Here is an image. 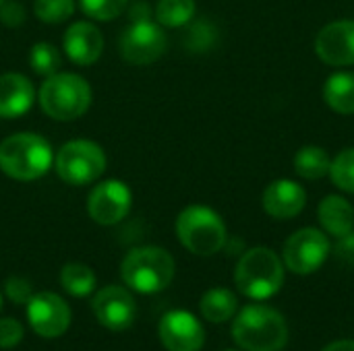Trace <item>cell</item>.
<instances>
[{"instance_id": "1", "label": "cell", "mask_w": 354, "mask_h": 351, "mask_svg": "<svg viewBox=\"0 0 354 351\" xmlns=\"http://www.w3.org/2000/svg\"><path fill=\"white\" fill-rule=\"evenodd\" d=\"M52 163V145L37 132H15L0 143V170L12 180H37L48 174Z\"/></svg>"}, {"instance_id": "2", "label": "cell", "mask_w": 354, "mask_h": 351, "mask_svg": "<svg viewBox=\"0 0 354 351\" xmlns=\"http://www.w3.org/2000/svg\"><path fill=\"white\" fill-rule=\"evenodd\" d=\"M232 337L245 351H282L288 341V325L278 310L251 304L236 314Z\"/></svg>"}, {"instance_id": "3", "label": "cell", "mask_w": 354, "mask_h": 351, "mask_svg": "<svg viewBox=\"0 0 354 351\" xmlns=\"http://www.w3.org/2000/svg\"><path fill=\"white\" fill-rule=\"evenodd\" d=\"M234 283L243 296L251 300H268L284 285V263L266 246L251 248L236 263Z\"/></svg>"}, {"instance_id": "4", "label": "cell", "mask_w": 354, "mask_h": 351, "mask_svg": "<svg viewBox=\"0 0 354 351\" xmlns=\"http://www.w3.org/2000/svg\"><path fill=\"white\" fill-rule=\"evenodd\" d=\"M41 110L58 122L81 118L91 106L89 83L75 72H56L46 77L37 93Z\"/></svg>"}, {"instance_id": "5", "label": "cell", "mask_w": 354, "mask_h": 351, "mask_svg": "<svg viewBox=\"0 0 354 351\" xmlns=\"http://www.w3.org/2000/svg\"><path fill=\"white\" fill-rule=\"evenodd\" d=\"M174 271L172 254L160 246L133 248L120 265L124 283L137 294H158L166 290L174 279Z\"/></svg>"}, {"instance_id": "6", "label": "cell", "mask_w": 354, "mask_h": 351, "mask_svg": "<svg viewBox=\"0 0 354 351\" xmlns=\"http://www.w3.org/2000/svg\"><path fill=\"white\" fill-rule=\"evenodd\" d=\"M176 236L189 252L212 257L226 244V225L214 209L189 205L176 217Z\"/></svg>"}, {"instance_id": "7", "label": "cell", "mask_w": 354, "mask_h": 351, "mask_svg": "<svg viewBox=\"0 0 354 351\" xmlns=\"http://www.w3.org/2000/svg\"><path fill=\"white\" fill-rule=\"evenodd\" d=\"M104 149L87 139H75L64 143L54 155V168L62 182L71 186H87L100 180L106 172Z\"/></svg>"}, {"instance_id": "8", "label": "cell", "mask_w": 354, "mask_h": 351, "mask_svg": "<svg viewBox=\"0 0 354 351\" xmlns=\"http://www.w3.org/2000/svg\"><path fill=\"white\" fill-rule=\"evenodd\" d=\"M330 250V240L322 230L303 228L286 240L282 263L297 275H311L326 263Z\"/></svg>"}, {"instance_id": "9", "label": "cell", "mask_w": 354, "mask_h": 351, "mask_svg": "<svg viewBox=\"0 0 354 351\" xmlns=\"http://www.w3.org/2000/svg\"><path fill=\"white\" fill-rule=\"evenodd\" d=\"M168 39L160 23L133 21L120 35V56L135 66H145L162 58Z\"/></svg>"}, {"instance_id": "10", "label": "cell", "mask_w": 354, "mask_h": 351, "mask_svg": "<svg viewBox=\"0 0 354 351\" xmlns=\"http://www.w3.org/2000/svg\"><path fill=\"white\" fill-rule=\"evenodd\" d=\"M133 207V192L122 180H104L93 186L87 199V213L100 225H116Z\"/></svg>"}, {"instance_id": "11", "label": "cell", "mask_w": 354, "mask_h": 351, "mask_svg": "<svg viewBox=\"0 0 354 351\" xmlns=\"http://www.w3.org/2000/svg\"><path fill=\"white\" fill-rule=\"evenodd\" d=\"M25 306H27L29 327L39 337L54 339L66 333L71 325V308L60 296L52 292H39V294H33Z\"/></svg>"}, {"instance_id": "12", "label": "cell", "mask_w": 354, "mask_h": 351, "mask_svg": "<svg viewBox=\"0 0 354 351\" xmlns=\"http://www.w3.org/2000/svg\"><path fill=\"white\" fill-rule=\"evenodd\" d=\"M91 310L100 325L110 331H124L135 321V300L133 294L120 285H106L95 292L91 300Z\"/></svg>"}, {"instance_id": "13", "label": "cell", "mask_w": 354, "mask_h": 351, "mask_svg": "<svg viewBox=\"0 0 354 351\" xmlns=\"http://www.w3.org/2000/svg\"><path fill=\"white\" fill-rule=\"evenodd\" d=\"M160 341L168 351H201L205 331L187 310H172L160 321Z\"/></svg>"}, {"instance_id": "14", "label": "cell", "mask_w": 354, "mask_h": 351, "mask_svg": "<svg viewBox=\"0 0 354 351\" xmlns=\"http://www.w3.org/2000/svg\"><path fill=\"white\" fill-rule=\"evenodd\" d=\"M315 52L319 60L330 66L354 64V21H334L326 25L315 39Z\"/></svg>"}, {"instance_id": "15", "label": "cell", "mask_w": 354, "mask_h": 351, "mask_svg": "<svg viewBox=\"0 0 354 351\" xmlns=\"http://www.w3.org/2000/svg\"><path fill=\"white\" fill-rule=\"evenodd\" d=\"M62 50L71 62L89 66L97 62L104 52V35L89 21H75L68 25L62 37Z\"/></svg>"}, {"instance_id": "16", "label": "cell", "mask_w": 354, "mask_h": 351, "mask_svg": "<svg viewBox=\"0 0 354 351\" xmlns=\"http://www.w3.org/2000/svg\"><path fill=\"white\" fill-rule=\"evenodd\" d=\"M307 205V192L295 180H276L263 192V209L274 219H292Z\"/></svg>"}, {"instance_id": "17", "label": "cell", "mask_w": 354, "mask_h": 351, "mask_svg": "<svg viewBox=\"0 0 354 351\" xmlns=\"http://www.w3.org/2000/svg\"><path fill=\"white\" fill-rule=\"evenodd\" d=\"M35 101V89L31 81L21 72L0 74V118L12 120L31 110Z\"/></svg>"}, {"instance_id": "18", "label": "cell", "mask_w": 354, "mask_h": 351, "mask_svg": "<svg viewBox=\"0 0 354 351\" xmlns=\"http://www.w3.org/2000/svg\"><path fill=\"white\" fill-rule=\"evenodd\" d=\"M317 219L328 234L342 238L354 230V207L344 197L330 194L319 203Z\"/></svg>"}, {"instance_id": "19", "label": "cell", "mask_w": 354, "mask_h": 351, "mask_svg": "<svg viewBox=\"0 0 354 351\" xmlns=\"http://www.w3.org/2000/svg\"><path fill=\"white\" fill-rule=\"evenodd\" d=\"M324 99L342 116L354 114V72H334L324 85Z\"/></svg>"}, {"instance_id": "20", "label": "cell", "mask_w": 354, "mask_h": 351, "mask_svg": "<svg viewBox=\"0 0 354 351\" xmlns=\"http://www.w3.org/2000/svg\"><path fill=\"white\" fill-rule=\"evenodd\" d=\"M199 310H201L203 319L209 323H216V325L226 323L236 314L239 300L226 288H212L203 294V298L199 302Z\"/></svg>"}, {"instance_id": "21", "label": "cell", "mask_w": 354, "mask_h": 351, "mask_svg": "<svg viewBox=\"0 0 354 351\" xmlns=\"http://www.w3.org/2000/svg\"><path fill=\"white\" fill-rule=\"evenodd\" d=\"M332 159L324 147L305 145L295 155V172L305 180H319L330 174Z\"/></svg>"}, {"instance_id": "22", "label": "cell", "mask_w": 354, "mask_h": 351, "mask_svg": "<svg viewBox=\"0 0 354 351\" xmlns=\"http://www.w3.org/2000/svg\"><path fill=\"white\" fill-rule=\"evenodd\" d=\"M60 285L75 298H85L95 290V273L83 263H68L60 271Z\"/></svg>"}, {"instance_id": "23", "label": "cell", "mask_w": 354, "mask_h": 351, "mask_svg": "<svg viewBox=\"0 0 354 351\" xmlns=\"http://www.w3.org/2000/svg\"><path fill=\"white\" fill-rule=\"evenodd\" d=\"M195 17V0H158L156 19L162 27H183Z\"/></svg>"}, {"instance_id": "24", "label": "cell", "mask_w": 354, "mask_h": 351, "mask_svg": "<svg viewBox=\"0 0 354 351\" xmlns=\"http://www.w3.org/2000/svg\"><path fill=\"white\" fill-rule=\"evenodd\" d=\"M60 64H62V56H60V50L56 46H52L48 41H39V43L31 46L29 66L35 74H39V77L56 74Z\"/></svg>"}, {"instance_id": "25", "label": "cell", "mask_w": 354, "mask_h": 351, "mask_svg": "<svg viewBox=\"0 0 354 351\" xmlns=\"http://www.w3.org/2000/svg\"><path fill=\"white\" fill-rule=\"evenodd\" d=\"M75 0H35L33 12L46 25H60L75 14Z\"/></svg>"}, {"instance_id": "26", "label": "cell", "mask_w": 354, "mask_h": 351, "mask_svg": "<svg viewBox=\"0 0 354 351\" xmlns=\"http://www.w3.org/2000/svg\"><path fill=\"white\" fill-rule=\"evenodd\" d=\"M330 178L334 182V186H338L340 190L354 194V149H344L340 151L330 166Z\"/></svg>"}, {"instance_id": "27", "label": "cell", "mask_w": 354, "mask_h": 351, "mask_svg": "<svg viewBox=\"0 0 354 351\" xmlns=\"http://www.w3.org/2000/svg\"><path fill=\"white\" fill-rule=\"evenodd\" d=\"M129 2L131 0H79V8L85 17L106 23L116 19L129 6Z\"/></svg>"}, {"instance_id": "28", "label": "cell", "mask_w": 354, "mask_h": 351, "mask_svg": "<svg viewBox=\"0 0 354 351\" xmlns=\"http://www.w3.org/2000/svg\"><path fill=\"white\" fill-rule=\"evenodd\" d=\"M4 294L15 304H27L31 300V296H33V290H31V283L25 277L12 275L4 283Z\"/></svg>"}, {"instance_id": "29", "label": "cell", "mask_w": 354, "mask_h": 351, "mask_svg": "<svg viewBox=\"0 0 354 351\" xmlns=\"http://www.w3.org/2000/svg\"><path fill=\"white\" fill-rule=\"evenodd\" d=\"M27 19V10L19 0H2L0 4V23L6 27H21Z\"/></svg>"}, {"instance_id": "30", "label": "cell", "mask_w": 354, "mask_h": 351, "mask_svg": "<svg viewBox=\"0 0 354 351\" xmlns=\"http://www.w3.org/2000/svg\"><path fill=\"white\" fill-rule=\"evenodd\" d=\"M23 339V325L17 319H0V348L10 350Z\"/></svg>"}, {"instance_id": "31", "label": "cell", "mask_w": 354, "mask_h": 351, "mask_svg": "<svg viewBox=\"0 0 354 351\" xmlns=\"http://www.w3.org/2000/svg\"><path fill=\"white\" fill-rule=\"evenodd\" d=\"M336 257L342 259L344 263H354V230L348 232L346 236L338 238V244L334 248Z\"/></svg>"}, {"instance_id": "32", "label": "cell", "mask_w": 354, "mask_h": 351, "mask_svg": "<svg viewBox=\"0 0 354 351\" xmlns=\"http://www.w3.org/2000/svg\"><path fill=\"white\" fill-rule=\"evenodd\" d=\"M129 19H131V23H133V21H149V19H151V8H149V4H147L145 0L133 2L131 8H129Z\"/></svg>"}, {"instance_id": "33", "label": "cell", "mask_w": 354, "mask_h": 351, "mask_svg": "<svg viewBox=\"0 0 354 351\" xmlns=\"http://www.w3.org/2000/svg\"><path fill=\"white\" fill-rule=\"evenodd\" d=\"M324 351H354V341L353 339H342V341H334L330 343Z\"/></svg>"}, {"instance_id": "34", "label": "cell", "mask_w": 354, "mask_h": 351, "mask_svg": "<svg viewBox=\"0 0 354 351\" xmlns=\"http://www.w3.org/2000/svg\"><path fill=\"white\" fill-rule=\"evenodd\" d=\"M0 310H2V296H0Z\"/></svg>"}, {"instance_id": "35", "label": "cell", "mask_w": 354, "mask_h": 351, "mask_svg": "<svg viewBox=\"0 0 354 351\" xmlns=\"http://www.w3.org/2000/svg\"><path fill=\"white\" fill-rule=\"evenodd\" d=\"M226 351H236V350H226Z\"/></svg>"}, {"instance_id": "36", "label": "cell", "mask_w": 354, "mask_h": 351, "mask_svg": "<svg viewBox=\"0 0 354 351\" xmlns=\"http://www.w3.org/2000/svg\"><path fill=\"white\" fill-rule=\"evenodd\" d=\"M0 4H2V0H0Z\"/></svg>"}]
</instances>
